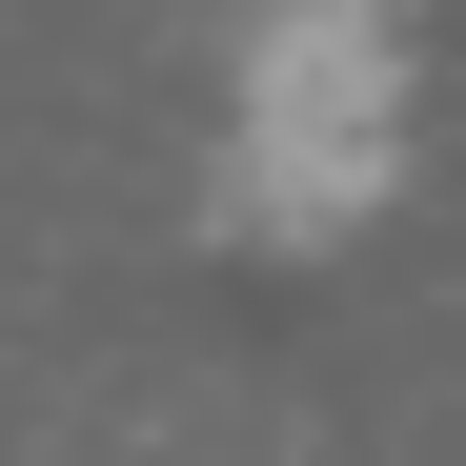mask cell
<instances>
[{
  "mask_svg": "<svg viewBox=\"0 0 466 466\" xmlns=\"http://www.w3.org/2000/svg\"><path fill=\"white\" fill-rule=\"evenodd\" d=\"M406 203V0H264L223 61V142H203V223L264 264H325Z\"/></svg>",
  "mask_w": 466,
  "mask_h": 466,
  "instance_id": "1",
  "label": "cell"
}]
</instances>
